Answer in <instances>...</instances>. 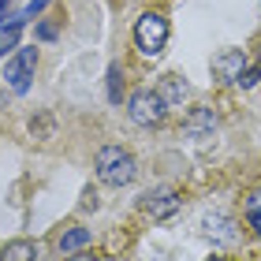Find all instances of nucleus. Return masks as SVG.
<instances>
[{"mask_svg":"<svg viewBox=\"0 0 261 261\" xmlns=\"http://www.w3.org/2000/svg\"><path fill=\"white\" fill-rule=\"evenodd\" d=\"M138 175V164L135 157L123 149V146H105L97 153V179L109 183V187H127L130 179Z\"/></svg>","mask_w":261,"mask_h":261,"instance_id":"nucleus-1","label":"nucleus"},{"mask_svg":"<svg viewBox=\"0 0 261 261\" xmlns=\"http://www.w3.org/2000/svg\"><path fill=\"white\" fill-rule=\"evenodd\" d=\"M164 41H168V19L161 15V11H146V15H138L135 22V45L146 56H161Z\"/></svg>","mask_w":261,"mask_h":261,"instance_id":"nucleus-2","label":"nucleus"},{"mask_svg":"<svg viewBox=\"0 0 261 261\" xmlns=\"http://www.w3.org/2000/svg\"><path fill=\"white\" fill-rule=\"evenodd\" d=\"M164 109H168V101H164L157 90H138L135 97H130V120L138 127H157L164 120Z\"/></svg>","mask_w":261,"mask_h":261,"instance_id":"nucleus-3","label":"nucleus"},{"mask_svg":"<svg viewBox=\"0 0 261 261\" xmlns=\"http://www.w3.org/2000/svg\"><path fill=\"white\" fill-rule=\"evenodd\" d=\"M34 67H38V49H19V56L4 67V82L11 93H27L30 90V79H34Z\"/></svg>","mask_w":261,"mask_h":261,"instance_id":"nucleus-4","label":"nucleus"},{"mask_svg":"<svg viewBox=\"0 0 261 261\" xmlns=\"http://www.w3.org/2000/svg\"><path fill=\"white\" fill-rule=\"evenodd\" d=\"M142 209H146L153 220H168V217H175V209H179V194H175L172 187L149 191L146 198H142Z\"/></svg>","mask_w":261,"mask_h":261,"instance_id":"nucleus-5","label":"nucleus"},{"mask_svg":"<svg viewBox=\"0 0 261 261\" xmlns=\"http://www.w3.org/2000/svg\"><path fill=\"white\" fill-rule=\"evenodd\" d=\"M246 71V53L243 49H224L220 56H213V75L220 82H239Z\"/></svg>","mask_w":261,"mask_h":261,"instance_id":"nucleus-6","label":"nucleus"},{"mask_svg":"<svg viewBox=\"0 0 261 261\" xmlns=\"http://www.w3.org/2000/svg\"><path fill=\"white\" fill-rule=\"evenodd\" d=\"M213 127H217V120H213L209 109H194L191 116H187V123H183L187 138H205V135H213Z\"/></svg>","mask_w":261,"mask_h":261,"instance_id":"nucleus-7","label":"nucleus"},{"mask_svg":"<svg viewBox=\"0 0 261 261\" xmlns=\"http://www.w3.org/2000/svg\"><path fill=\"white\" fill-rule=\"evenodd\" d=\"M0 261H38V246L27 243V239H15L0 250Z\"/></svg>","mask_w":261,"mask_h":261,"instance_id":"nucleus-8","label":"nucleus"},{"mask_svg":"<svg viewBox=\"0 0 261 261\" xmlns=\"http://www.w3.org/2000/svg\"><path fill=\"white\" fill-rule=\"evenodd\" d=\"M161 97L168 101V105H179L183 97H187V82L179 79V75H164V82H161Z\"/></svg>","mask_w":261,"mask_h":261,"instance_id":"nucleus-9","label":"nucleus"},{"mask_svg":"<svg viewBox=\"0 0 261 261\" xmlns=\"http://www.w3.org/2000/svg\"><path fill=\"white\" fill-rule=\"evenodd\" d=\"M86 243H90V231H86V228H71V231L60 235V254H75V250H82Z\"/></svg>","mask_w":261,"mask_h":261,"instance_id":"nucleus-10","label":"nucleus"},{"mask_svg":"<svg viewBox=\"0 0 261 261\" xmlns=\"http://www.w3.org/2000/svg\"><path fill=\"white\" fill-rule=\"evenodd\" d=\"M235 224L231 217H205V235H213V239H235Z\"/></svg>","mask_w":261,"mask_h":261,"instance_id":"nucleus-11","label":"nucleus"},{"mask_svg":"<svg viewBox=\"0 0 261 261\" xmlns=\"http://www.w3.org/2000/svg\"><path fill=\"white\" fill-rule=\"evenodd\" d=\"M19 34H22V19H11L4 30H0V56L15 49V41H19Z\"/></svg>","mask_w":261,"mask_h":261,"instance_id":"nucleus-12","label":"nucleus"},{"mask_svg":"<svg viewBox=\"0 0 261 261\" xmlns=\"http://www.w3.org/2000/svg\"><path fill=\"white\" fill-rule=\"evenodd\" d=\"M109 101H116V105L123 101V71H120V64L109 67Z\"/></svg>","mask_w":261,"mask_h":261,"instance_id":"nucleus-13","label":"nucleus"},{"mask_svg":"<svg viewBox=\"0 0 261 261\" xmlns=\"http://www.w3.org/2000/svg\"><path fill=\"white\" fill-rule=\"evenodd\" d=\"M257 79H261V64H246L243 79H239V86H243V90H250V86H254Z\"/></svg>","mask_w":261,"mask_h":261,"instance_id":"nucleus-14","label":"nucleus"},{"mask_svg":"<svg viewBox=\"0 0 261 261\" xmlns=\"http://www.w3.org/2000/svg\"><path fill=\"white\" fill-rule=\"evenodd\" d=\"M246 217H250V220H261V191H254L250 201H246Z\"/></svg>","mask_w":261,"mask_h":261,"instance_id":"nucleus-15","label":"nucleus"},{"mask_svg":"<svg viewBox=\"0 0 261 261\" xmlns=\"http://www.w3.org/2000/svg\"><path fill=\"white\" fill-rule=\"evenodd\" d=\"M45 4H49V0H30V4H27V11H22V19H34V15H38V11H41Z\"/></svg>","mask_w":261,"mask_h":261,"instance_id":"nucleus-16","label":"nucleus"},{"mask_svg":"<svg viewBox=\"0 0 261 261\" xmlns=\"http://www.w3.org/2000/svg\"><path fill=\"white\" fill-rule=\"evenodd\" d=\"M38 38L53 41V38H56V27H53V22H41V27H38Z\"/></svg>","mask_w":261,"mask_h":261,"instance_id":"nucleus-17","label":"nucleus"},{"mask_svg":"<svg viewBox=\"0 0 261 261\" xmlns=\"http://www.w3.org/2000/svg\"><path fill=\"white\" fill-rule=\"evenodd\" d=\"M67 261H97L93 254H75V257H67Z\"/></svg>","mask_w":261,"mask_h":261,"instance_id":"nucleus-18","label":"nucleus"},{"mask_svg":"<svg viewBox=\"0 0 261 261\" xmlns=\"http://www.w3.org/2000/svg\"><path fill=\"white\" fill-rule=\"evenodd\" d=\"M254 224V231H257V239H261V220H250Z\"/></svg>","mask_w":261,"mask_h":261,"instance_id":"nucleus-19","label":"nucleus"},{"mask_svg":"<svg viewBox=\"0 0 261 261\" xmlns=\"http://www.w3.org/2000/svg\"><path fill=\"white\" fill-rule=\"evenodd\" d=\"M8 4H11V0H0V15H4V11H8Z\"/></svg>","mask_w":261,"mask_h":261,"instance_id":"nucleus-20","label":"nucleus"},{"mask_svg":"<svg viewBox=\"0 0 261 261\" xmlns=\"http://www.w3.org/2000/svg\"><path fill=\"white\" fill-rule=\"evenodd\" d=\"M209 261H224V257H209Z\"/></svg>","mask_w":261,"mask_h":261,"instance_id":"nucleus-21","label":"nucleus"}]
</instances>
